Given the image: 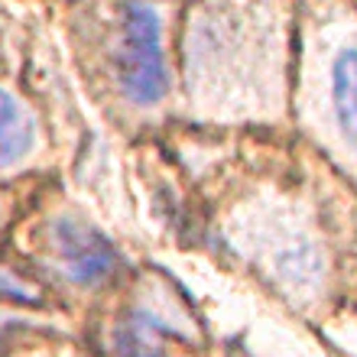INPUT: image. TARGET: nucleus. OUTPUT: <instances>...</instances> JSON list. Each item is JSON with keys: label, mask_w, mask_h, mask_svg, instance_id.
Segmentation results:
<instances>
[{"label": "nucleus", "mask_w": 357, "mask_h": 357, "mask_svg": "<svg viewBox=\"0 0 357 357\" xmlns=\"http://www.w3.org/2000/svg\"><path fill=\"white\" fill-rule=\"evenodd\" d=\"M39 150V117L13 88L0 85V172L17 169Z\"/></svg>", "instance_id": "4"}, {"label": "nucleus", "mask_w": 357, "mask_h": 357, "mask_svg": "<svg viewBox=\"0 0 357 357\" xmlns=\"http://www.w3.org/2000/svg\"><path fill=\"white\" fill-rule=\"evenodd\" d=\"M23 328H26V321L10 319V315H3V312H0V354H3V348H7L10 341L17 338Z\"/></svg>", "instance_id": "7"}, {"label": "nucleus", "mask_w": 357, "mask_h": 357, "mask_svg": "<svg viewBox=\"0 0 357 357\" xmlns=\"http://www.w3.org/2000/svg\"><path fill=\"white\" fill-rule=\"evenodd\" d=\"M0 302H17V305H39V292H33L26 282L13 276L10 270H0Z\"/></svg>", "instance_id": "6"}, {"label": "nucleus", "mask_w": 357, "mask_h": 357, "mask_svg": "<svg viewBox=\"0 0 357 357\" xmlns=\"http://www.w3.org/2000/svg\"><path fill=\"white\" fill-rule=\"evenodd\" d=\"M46 244L59 270L75 286H107L121 273V250L111 244V237L75 215L52 218L46 227Z\"/></svg>", "instance_id": "3"}, {"label": "nucleus", "mask_w": 357, "mask_h": 357, "mask_svg": "<svg viewBox=\"0 0 357 357\" xmlns=\"http://www.w3.org/2000/svg\"><path fill=\"white\" fill-rule=\"evenodd\" d=\"M328 101L338 137L357 156V46L338 49L328 66Z\"/></svg>", "instance_id": "5"}, {"label": "nucleus", "mask_w": 357, "mask_h": 357, "mask_svg": "<svg viewBox=\"0 0 357 357\" xmlns=\"http://www.w3.org/2000/svg\"><path fill=\"white\" fill-rule=\"evenodd\" d=\"M78 43L130 111H153L169 98V20L160 0H101V10L88 13Z\"/></svg>", "instance_id": "1"}, {"label": "nucleus", "mask_w": 357, "mask_h": 357, "mask_svg": "<svg viewBox=\"0 0 357 357\" xmlns=\"http://www.w3.org/2000/svg\"><path fill=\"white\" fill-rule=\"evenodd\" d=\"M188 78L202 91L244 88L270 59V26L244 0H202L185 29Z\"/></svg>", "instance_id": "2"}]
</instances>
